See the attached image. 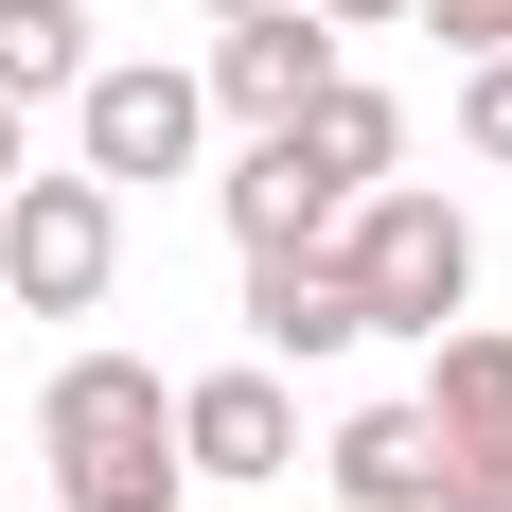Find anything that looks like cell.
I'll return each mask as SVG.
<instances>
[{
	"instance_id": "obj_11",
	"label": "cell",
	"mask_w": 512,
	"mask_h": 512,
	"mask_svg": "<svg viewBox=\"0 0 512 512\" xmlns=\"http://www.w3.org/2000/svg\"><path fill=\"white\" fill-rule=\"evenodd\" d=\"M89 89V0H0V106H71Z\"/></svg>"
},
{
	"instance_id": "obj_1",
	"label": "cell",
	"mask_w": 512,
	"mask_h": 512,
	"mask_svg": "<svg viewBox=\"0 0 512 512\" xmlns=\"http://www.w3.org/2000/svg\"><path fill=\"white\" fill-rule=\"evenodd\" d=\"M36 460H53V512H177V389L159 354H71L36 389Z\"/></svg>"
},
{
	"instance_id": "obj_13",
	"label": "cell",
	"mask_w": 512,
	"mask_h": 512,
	"mask_svg": "<svg viewBox=\"0 0 512 512\" xmlns=\"http://www.w3.org/2000/svg\"><path fill=\"white\" fill-rule=\"evenodd\" d=\"M460 159L512 177V53H460Z\"/></svg>"
},
{
	"instance_id": "obj_17",
	"label": "cell",
	"mask_w": 512,
	"mask_h": 512,
	"mask_svg": "<svg viewBox=\"0 0 512 512\" xmlns=\"http://www.w3.org/2000/svg\"><path fill=\"white\" fill-rule=\"evenodd\" d=\"M212 18H248V0H212Z\"/></svg>"
},
{
	"instance_id": "obj_10",
	"label": "cell",
	"mask_w": 512,
	"mask_h": 512,
	"mask_svg": "<svg viewBox=\"0 0 512 512\" xmlns=\"http://www.w3.org/2000/svg\"><path fill=\"white\" fill-rule=\"evenodd\" d=\"M318 477H336V512H442V424L424 407H354L318 442Z\"/></svg>"
},
{
	"instance_id": "obj_9",
	"label": "cell",
	"mask_w": 512,
	"mask_h": 512,
	"mask_svg": "<svg viewBox=\"0 0 512 512\" xmlns=\"http://www.w3.org/2000/svg\"><path fill=\"white\" fill-rule=\"evenodd\" d=\"M212 195H230V248H318V230L354 212V195H336V177L301 159V124H248V159H230Z\"/></svg>"
},
{
	"instance_id": "obj_5",
	"label": "cell",
	"mask_w": 512,
	"mask_h": 512,
	"mask_svg": "<svg viewBox=\"0 0 512 512\" xmlns=\"http://www.w3.org/2000/svg\"><path fill=\"white\" fill-rule=\"evenodd\" d=\"M424 424H442V512H512V336L495 318H442L424 336Z\"/></svg>"
},
{
	"instance_id": "obj_7",
	"label": "cell",
	"mask_w": 512,
	"mask_h": 512,
	"mask_svg": "<svg viewBox=\"0 0 512 512\" xmlns=\"http://www.w3.org/2000/svg\"><path fill=\"white\" fill-rule=\"evenodd\" d=\"M177 477H230V495H248V477H301V389L265 354L195 371V389H177Z\"/></svg>"
},
{
	"instance_id": "obj_2",
	"label": "cell",
	"mask_w": 512,
	"mask_h": 512,
	"mask_svg": "<svg viewBox=\"0 0 512 512\" xmlns=\"http://www.w3.org/2000/svg\"><path fill=\"white\" fill-rule=\"evenodd\" d=\"M318 248H336V283H354L371 336H442V318L477 301V212H460V195H424V177H371Z\"/></svg>"
},
{
	"instance_id": "obj_6",
	"label": "cell",
	"mask_w": 512,
	"mask_h": 512,
	"mask_svg": "<svg viewBox=\"0 0 512 512\" xmlns=\"http://www.w3.org/2000/svg\"><path fill=\"white\" fill-rule=\"evenodd\" d=\"M230 124H301L318 89H336V18L318 0H248V18H212V71H195Z\"/></svg>"
},
{
	"instance_id": "obj_4",
	"label": "cell",
	"mask_w": 512,
	"mask_h": 512,
	"mask_svg": "<svg viewBox=\"0 0 512 512\" xmlns=\"http://www.w3.org/2000/svg\"><path fill=\"white\" fill-rule=\"evenodd\" d=\"M195 142H212V89H195V71H159V53H89V89H71V177L142 195V177H195Z\"/></svg>"
},
{
	"instance_id": "obj_15",
	"label": "cell",
	"mask_w": 512,
	"mask_h": 512,
	"mask_svg": "<svg viewBox=\"0 0 512 512\" xmlns=\"http://www.w3.org/2000/svg\"><path fill=\"white\" fill-rule=\"evenodd\" d=\"M318 18H336V36H407V0H318Z\"/></svg>"
},
{
	"instance_id": "obj_14",
	"label": "cell",
	"mask_w": 512,
	"mask_h": 512,
	"mask_svg": "<svg viewBox=\"0 0 512 512\" xmlns=\"http://www.w3.org/2000/svg\"><path fill=\"white\" fill-rule=\"evenodd\" d=\"M424 36H460V53H512V0H407Z\"/></svg>"
},
{
	"instance_id": "obj_8",
	"label": "cell",
	"mask_w": 512,
	"mask_h": 512,
	"mask_svg": "<svg viewBox=\"0 0 512 512\" xmlns=\"http://www.w3.org/2000/svg\"><path fill=\"white\" fill-rule=\"evenodd\" d=\"M371 318L354 283H336V248H248V354L265 371H318V354H354Z\"/></svg>"
},
{
	"instance_id": "obj_16",
	"label": "cell",
	"mask_w": 512,
	"mask_h": 512,
	"mask_svg": "<svg viewBox=\"0 0 512 512\" xmlns=\"http://www.w3.org/2000/svg\"><path fill=\"white\" fill-rule=\"evenodd\" d=\"M18 177H36V159H18V106H0V195H18Z\"/></svg>"
},
{
	"instance_id": "obj_12",
	"label": "cell",
	"mask_w": 512,
	"mask_h": 512,
	"mask_svg": "<svg viewBox=\"0 0 512 512\" xmlns=\"http://www.w3.org/2000/svg\"><path fill=\"white\" fill-rule=\"evenodd\" d=\"M301 159H318V177H336V195H371V177L407 159V106H389V89H354V71H336V89L301 106Z\"/></svg>"
},
{
	"instance_id": "obj_3",
	"label": "cell",
	"mask_w": 512,
	"mask_h": 512,
	"mask_svg": "<svg viewBox=\"0 0 512 512\" xmlns=\"http://www.w3.org/2000/svg\"><path fill=\"white\" fill-rule=\"evenodd\" d=\"M124 283V195L106 177H18L0 195V301L18 318H106Z\"/></svg>"
}]
</instances>
